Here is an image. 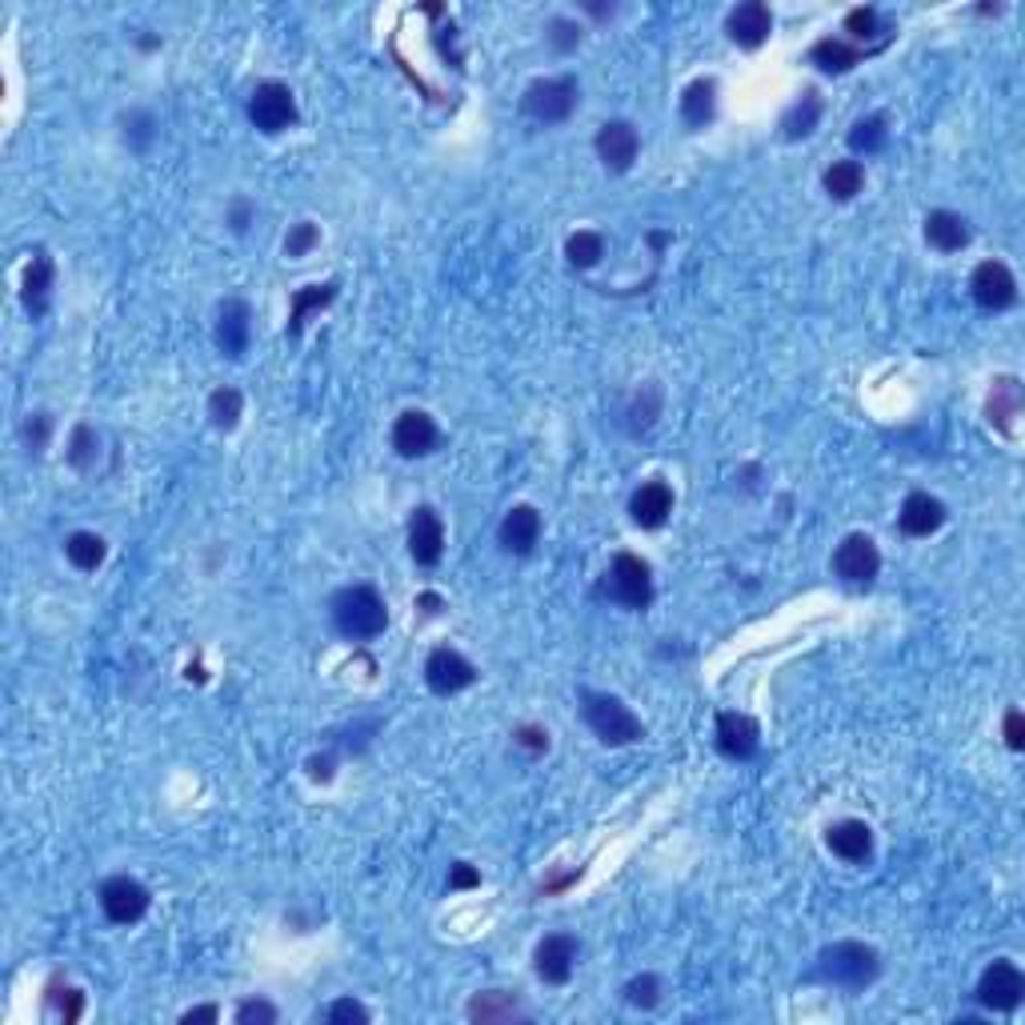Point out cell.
Wrapping results in <instances>:
<instances>
[{
    "label": "cell",
    "instance_id": "f907efd6",
    "mask_svg": "<svg viewBox=\"0 0 1025 1025\" xmlns=\"http://www.w3.org/2000/svg\"><path fill=\"white\" fill-rule=\"evenodd\" d=\"M512 741H517L521 749H529V753H545V749H549V734H545V729H537V725H525V729H517V734H512Z\"/></svg>",
    "mask_w": 1025,
    "mask_h": 1025
},
{
    "label": "cell",
    "instance_id": "9a60e30c",
    "mask_svg": "<svg viewBox=\"0 0 1025 1025\" xmlns=\"http://www.w3.org/2000/svg\"><path fill=\"white\" fill-rule=\"evenodd\" d=\"M441 553H445L441 512L433 509V505H417L413 517H408V557L417 561V565H425V569H433V565L441 561Z\"/></svg>",
    "mask_w": 1025,
    "mask_h": 1025
},
{
    "label": "cell",
    "instance_id": "ab89813d",
    "mask_svg": "<svg viewBox=\"0 0 1025 1025\" xmlns=\"http://www.w3.org/2000/svg\"><path fill=\"white\" fill-rule=\"evenodd\" d=\"M625 1002H630L633 1010H653V1005L661 1002V978H657V974L633 978L630 986H625Z\"/></svg>",
    "mask_w": 1025,
    "mask_h": 1025
},
{
    "label": "cell",
    "instance_id": "db71d44e",
    "mask_svg": "<svg viewBox=\"0 0 1025 1025\" xmlns=\"http://www.w3.org/2000/svg\"><path fill=\"white\" fill-rule=\"evenodd\" d=\"M417 606L425 609V613H437V609H441V597H437V594H421Z\"/></svg>",
    "mask_w": 1025,
    "mask_h": 1025
},
{
    "label": "cell",
    "instance_id": "ac0fdd59",
    "mask_svg": "<svg viewBox=\"0 0 1025 1025\" xmlns=\"http://www.w3.org/2000/svg\"><path fill=\"white\" fill-rule=\"evenodd\" d=\"M725 33L737 48H761L773 33V12L761 0H746L725 16Z\"/></svg>",
    "mask_w": 1025,
    "mask_h": 1025
},
{
    "label": "cell",
    "instance_id": "60d3db41",
    "mask_svg": "<svg viewBox=\"0 0 1025 1025\" xmlns=\"http://www.w3.org/2000/svg\"><path fill=\"white\" fill-rule=\"evenodd\" d=\"M48 433H53V417H48V413H28L24 425H21L24 449H28L33 457H41L45 453V445H48Z\"/></svg>",
    "mask_w": 1025,
    "mask_h": 1025
},
{
    "label": "cell",
    "instance_id": "e575fe53",
    "mask_svg": "<svg viewBox=\"0 0 1025 1025\" xmlns=\"http://www.w3.org/2000/svg\"><path fill=\"white\" fill-rule=\"evenodd\" d=\"M886 145H889V120L882 117V113L853 120V128H850V149H853V152H865V157H874V152H882Z\"/></svg>",
    "mask_w": 1025,
    "mask_h": 1025
},
{
    "label": "cell",
    "instance_id": "4dcf8cb0",
    "mask_svg": "<svg viewBox=\"0 0 1025 1025\" xmlns=\"http://www.w3.org/2000/svg\"><path fill=\"white\" fill-rule=\"evenodd\" d=\"M817 120H821V101H817L814 89H805V93L797 96L790 108H785V117H781V133H785V140H802V137H809V133H814Z\"/></svg>",
    "mask_w": 1025,
    "mask_h": 1025
},
{
    "label": "cell",
    "instance_id": "6da1fadb",
    "mask_svg": "<svg viewBox=\"0 0 1025 1025\" xmlns=\"http://www.w3.org/2000/svg\"><path fill=\"white\" fill-rule=\"evenodd\" d=\"M882 974V957H877L874 945L865 942H833L826 945L814 961V981L821 986H833V990L845 993H862L869 990Z\"/></svg>",
    "mask_w": 1025,
    "mask_h": 1025
},
{
    "label": "cell",
    "instance_id": "f6af8a7d",
    "mask_svg": "<svg viewBox=\"0 0 1025 1025\" xmlns=\"http://www.w3.org/2000/svg\"><path fill=\"white\" fill-rule=\"evenodd\" d=\"M329 1022L333 1025H365L369 1022V1010H365L361 1002H353V998H337V1002L329 1005Z\"/></svg>",
    "mask_w": 1025,
    "mask_h": 1025
},
{
    "label": "cell",
    "instance_id": "ba28073f",
    "mask_svg": "<svg viewBox=\"0 0 1025 1025\" xmlns=\"http://www.w3.org/2000/svg\"><path fill=\"white\" fill-rule=\"evenodd\" d=\"M96 897H101V913H105L113 925H137V921L145 918V913H149V906H152L149 889L140 886L137 877H128V874L108 877Z\"/></svg>",
    "mask_w": 1025,
    "mask_h": 1025
},
{
    "label": "cell",
    "instance_id": "f35d334b",
    "mask_svg": "<svg viewBox=\"0 0 1025 1025\" xmlns=\"http://www.w3.org/2000/svg\"><path fill=\"white\" fill-rule=\"evenodd\" d=\"M125 140H128V149H133V152H149V145L157 140V117H152V113H145V108L128 113Z\"/></svg>",
    "mask_w": 1025,
    "mask_h": 1025
},
{
    "label": "cell",
    "instance_id": "d590c367",
    "mask_svg": "<svg viewBox=\"0 0 1025 1025\" xmlns=\"http://www.w3.org/2000/svg\"><path fill=\"white\" fill-rule=\"evenodd\" d=\"M65 457H69V465L77 469V473H89V469H96V461H101V433L93 429V425H77L69 437V449H65Z\"/></svg>",
    "mask_w": 1025,
    "mask_h": 1025
},
{
    "label": "cell",
    "instance_id": "f546056e",
    "mask_svg": "<svg viewBox=\"0 0 1025 1025\" xmlns=\"http://www.w3.org/2000/svg\"><path fill=\"white\" fill-rule=\"evenodd\" d=\"M337 297V280H325V285H304V289L292 292V313H289V337H301L304 321H309V313L313 309H325L329 301Z\"/></svg>",
    "mask_w": 1025,
    "mask_h": 1025
},
{
    "label": "cell",
    "instance_id": "e0dca14e",
    "mask_svg": "<svg viewBox=\"0 0 1025 1025\" xmlns=\"http://www.w3.org/2000/svg\"><path fill=\"white\" fill-rule=\"evenodd\" d=\"M497 541L512 557H529L537 541H541V512L533 505H512L502 517V525H497Z\"/></svg>",
    "mask_w": 1025,
    "mask_h": 1025
},
{
    "label": "cell",
    "instance_id": "7dc6e473",
    "mask_svg": "<svg viewBox=\"0 0 1025 1025\" xmlns=\"http://www.w3.org/2000/svg\"><path fill=\"white\" fill-rule=\"evenodd\" d=\"M481 874L469 862H453L449 865V894H461V889H477Z\"/></svg>",
    "mask_w": 1025,
    "mask_h": 1025
},
{
    "label": "cell",
    "instance_id": "c3c4849f",
    "mask_svg": "<svg viewBox=\"0 0 1025 1025\" xmlns=\"http://www.w3.org/2000/svg\"><path fill=\"white\" fill-rule=\"evenodd\" d=\"M253 217H256V209H253V200H245V197H237L233 205H229V229H233L237 237L241 233H249V224H253Z\"/></svg>",
    "mask_w": 1025,
    "mask_h": 1025
},
{
    "label": "cell",
    "instance_id": "b9f144b4",
    "mask_svg": "<svg viewBox=\"0 0 1025 1025\" xmlns=\"http://www.w3.org/2000/svg\"><path fill=\"white\" fill-rule=\"evenodd\" d=\"M316 245H321V229H316L313 221H297L289 229V237H285V256H292V261H297V256L313 253Z\"/></svg>",
    "mask_w": 1025,
    "mask_h": 1025
},
{
    "label": "cell",
    "instance_id": "5bb4252c",
    "mask_svg": "<svg viewBox=\"0 0 1025 1025\" xmlns=\"http://www.w3.org/2000/svg\"><path fill=\"white\" fill-rule=\"evenodd\" d=\"M594 149H597V157H601V164H606L609 173H630L633 161H637V152H641V133L630 125V120H606V125L597 128Z\"/></svg>",
    "mask_w": 1025,
    "mask_h": 1025
},
{
    "label": "cell",
    "instance_id": "ffe728a7",
    "mask_svg": "<svg viewBox=\"0 0 1025 1025\" xmlns=\"http://www.w3.org/2000/svg\"><path fill=\"white\" fill-rule=\"evenodd\" d=\"M826 845L838 853L841 862L865 865L874 857V829L865 826V821H857V817H845V821L826 829Z\"/></svg>",
    "mask_w": 1025,
    "mask_h": 1025
},
{
    "label": "cell",
    "instance_id": "277c9868",
    "mask_svg": "<svg viewBox=\"0 0 1025 1025\" xmlns=\"http://www.w3.org/2000/svg\"><path fill=\"white\" fill-rule=\"evenodd\" d=\"M601 594H606L613 606L633 609V613L649 609V601H653V569H649V561H641L637 553H618V557L609 561L606 581H601Z\"/></svg>",
    "mask_w": 1025,
    "mask_h": 1025
},
{
    "label": "cell",
    "instance_id": "836d02e7",
    "mask_svg": "<svg viewBox=\"0 0 1025 1025\" xmlns=\"http://www.w3.org/2000/svg\"><path fill=\"white\" fill-rule=\"evenodd\" d=\"M241 413H245V396H241V389H233V384H221V389H212L209 396V421L212 429H237V421H241Z\"/></svg>",
    "mask_w": 1025,
    "mask_h": 1025
},
{
    "label": "cell",
    "instance_id": "7bdbcfd3",
    "mask_svg": "<svg viewBox=\"0 0 1025 1025\" xmlns=\"http://www.w3.org/2000/svg\"><path fill=\"white\" fill-rule=\"evenodd\" d=\"M545 36L557 53H577V48H581V24L569 21V16H553Z\"/></svg>",
    "mask_w": 1025,
    "mask_h": 1025
},
{
    "label": "cell",
    "instance_id": "8fae6325",
    "mask_svg": "<svg viewBox=\"0 0 1025 1025\" xmlns=\"http://www.w3.org/2000/svg\"><path fill=\"white\" fill-rule=\"evenodd\" d=\"M833 573L845 585H869L882 573V553L869 533H850L833 549Z\"/></svg>",
    "mask_w": 1025,
    "mask_h": 1025
},
{
    "label": "cell",
    "instance_id": "603a6c76",
    "mask_svg": "<svg viewBox=\"0 0 1025 1025\" xmlns=\"http://www.w3.org/2000/svg\"><path fill=\"white\" fill-rule=\"evenodd\" d=\"M974 241L969 233V221L954 209H933L925 217V245L937 249V253H961V249Z\"/></svg>",
    "mask_w": 1025,
    "mask_h": 1025
},
{
    "label": "cell",
    "instance_id": "7a4b0ae2",
    "mask_svg": "<svg viewBox=\"0 0 1025 1025\" xmlns=\"http://www.w3.org/2000/svg\"><path fill=\"white\" fill-rule=\"evenodd\" d=\"M329 613H333V625H337L341 637L349 641H373L389 625V606L384 597L377 594L373 585H345L333 594L329 601Z\"/></svg>",
    "mask_w": 1025,
    "mask_h": 1025
},
{
    "label": "cell",
    "instance_id": "4316f807",
    "mask_svg": "<svg viewBox=\"0 0 1025 1025\" xmlns=\"http://www.w3.org/2000/svg\"><path fill=\"white\" fill-rule=\"evenodd\" d=\"M517 1014H521V1005L505 990H485L465 1005V1017L473 1025H502V1022H512Z\"/></svg>",
    "mask_w": 1025,
    "mask_h": 1025
},
{
    "label": "cell",
    "instance_id": "30bf717a",
    "mask_svg": "<svg viewBox=\"0 0 1025 1025\" xmlns=\"http://www.w3.org/2000/svg\"><path fill=\"white\" fill-rule=\"evenodd\" d=\"M969 292L986 313H1005L1017 304V277L1005 261H981L969 277Z\"/></svg>",
    "mask_w": 1025,
    "mask_h": 1025
},
{
    "label": "cell",
    "instance_id": "52a82bcc",
    "mask_svg": "<svg viewBox=\"0 0 1025 1025\" xmlns=\"http://www.w3.org/2000/svg\"><path fill=\"white\" fill-rule=\"evenodd\" d=\"M974 998H978V1005L990 1010V1014H1014L1025 998V974L1014 961L998 957V961H990V966L981 969Z\"/></svg>",
    "mask_w": 1025,
    "mask_h": 1025
},
{
    "label": "cell",
    "instance_id": "8992f818",
    "mask_svg": "<svg viewBox=\"0 0 1025 1025\" xmlns=\"http://www.w3.org/2000/svg\"><path fill=\"white\" fill-rule=\"evenodd\" d=\"M249 120L253 128H261L265 137H280L285 128L297 125V96H292L289 84L280 81H261L249 93Z\"/></svg>",
    "mask_w": 1025,
    "mask_h": 1025
},
{
    "label": "cell",
    "instance_id": "1f68e13d",
    "mask_svg": "<svg viewBox=\"0 0 1025 1025\" xmlns=\"http://www.w3.org/2000/svg\"><path fill=\"white\" fill-rule=\"evenodd\" d=\"M845 41H850V45H857V48H869V45H862V41H877V45H886L889 33H886V24H882V12H877L874 4H862V9L845 12ZM869 53H874V48H869Z\"/></svg>",
    "mask_w": 1025,
    "mask_h": 1025
},
{
    "label": "cell",
    "instance_id": "f1b7e54d",
    "mask_svg": "<svg viewBox=\"0 0 1025 1025\" xmlns=\"http://www.w3.org/2000/svg\"><path fill=\"white\" fill-rule=\"evenodd\" d=\"M65 557H69L72 569L81 573H93L105 565L108 557V541L101 533H89V529H77V533L65 541Z\"/></svg>",
    "mask_w": 1025,
    "mask_h": 1025
},
{
    "label": "cell",
    "instance_id": "d6986e66",
    "mask_svg": "<svg viewBox=\"0 0 1025 1025\" xmlns=\"http://www.w3.org/2000/svg\"><path fill=\"white\" fill-rule=\"evenodd\" d=\"M758 746H761V729L753 717H746V713H722V717H717V749H722L729 761L758 758Z\"/></svg>",
    "mask_w": 1025,
    "mask_h": 1025
},
{
    "label": "cell",
    "instance_id": "7c38bea8",
    "mask_svg": "<svg viewBox=\"0 0 1025 1025\" xmlns=\"http://www.w3.org/2000/svg\"><path fill=\"white\" fill-rule=\"evenodd\" d=\"M577 957H581V945L573 933H545L533 949V969L537 978L545 986H565L577 969Z\"/></svg>",
    "mask_w": 1025,
    "mask_h": 1025
},
{
    "label": "cell",
    "instance_id": "681fc988",
    "mask_svg": "<svg viewBox=\"0 0 1025 1025\" xmlns=\"http://www.w3.org/2000/svg\"><path fill=\"white\" fill-rule=\"evenodd\" d=\"M1002 734H1005V746L1014 749V753H1022V749H1025V722H1022V710H1005Z\"/></svg>",
    "mask_w": 1025,
    "mask_h": 1025
},
{
    "label": "cell",
    "instance_id": "7402d4cb",
    "mask_svg": "<svg viewBox=\"0 0 1025 1025\" xmlns=\"http://www.w3.org/2000/svg\"><path fill=\"white\" fill-rule=\"evenodd\" d=\"M673 512V490L665 481H645L630 497V517L637 529H661Z\"/></svg>",
    "mask_w": 1025,
    "mask_h": 1025
},
{
    "label": "cell",
    "instance_id": "484cf974",
    "mask_svg": "<svg viewBox=\"0 0 1025 1025\" xmlns=\"http://www.w3.org/2000/svg\"><path fill=\"white\" fill-rule=\"evenodd\" d=\"M869 57V48L850 45L845 36H821L814 48H809V60H814L821 72H850L853 65H862Z\"/></svg>",
    "mask_w": 1025,
    "mask_h": 1025
},
{
    "label": "cell",
    "instance_id": "ee69618b",
    "mask_svg": "<svg viewBox=\"0 0 1025 1025\" xmlns=\"http://www.w3.org/2000/svg\"><path fill=\"white\" fill-rule=\"evenodd\" d=\"M237 1022L241 1025H273L277 1022V1005L265 1002V998H245L237 1005Z\"/></svg>",
    "mask_w": 1025,
    "mask_h": 1025
},
{
    "label": "cell",
    "instance_id": "d4e9b609",
    "mask_svg": "<svg viewBox=\"0 0 1025 1025\" xmlns=\"http://www.w3.org/2000/svg\"><path fill=\"white\" fill-rule=\"evenodd\" d=\"M53 277H57L53 256H48L45 249H36L33 261H28V268H24V289H21L24 309H28L33 316H45L48 297H53Z\"/></svg>",
    "mask_w": 1025,
    "mask_h": 1025
},
{
    "label": "cell",
    "instance_id": "44dd1931",
    "mask_svg": "<svg viewBox=\"0 0 1025 1025\" xmlns=\"http://www.w3.org/2000/svg\"><path fill=\"white\" fill-rule=\"evenodd\" d=\"M945 505L937 502V497H930V493H909L906 502H901V512H897V525H901V533L906 537H933L937 529L945 525Z\"/></svg>",
    "mask_w": 1025,
    "mask_h": 1025
},
{
    "label": "cell",
    "instance_id": "f5cc1de1",
    "mask_svg": "<svg viewBox=\"0 0 1025 1025\" xmlns=\"http://www.w3.org/2000/svg\"><path fill=\"white\" fill-rule=\"evenodd\" d=\"M309 773H313L316 781H329L333 778V758H313L309 761Z\"/></svg>",
    "mask_w": 1025,
    "mask_h": 1025
},
{
    "label": "cell",
    "instance_id": "d6a6232c",
    "mask_svg": "<svg viewBox=\"0 0 1025 1025\" xmlns=\"http://www.w3.org/2000/svg\"><path fill=\"white\" fill-rule=\"evenodd\" d=\"M821 185L833 200H853L865 188V169L862 161H833L821 176Z\"/></svg>",
    "mask_w": 1025,
    "mask_h": 1025
},
{
    "label": "cell",
    "instance_id": "4fadbf2b",
    "mask_svg": "<svg viewBox=\"0 0 1025 1025\" xmlns=\"http://www.w3.org/2000/svg\"><path fill=\"white\" fill-rule=\"evenodd\" d=\"M437 445H441V429H437V421H433L425 408H405V413L393 421L396 457H405V461H413V457H429Z\"/></svg>",
    "mask_w": 1025,
    "mask_h": 1025
},
{
    "label": "cell",
    "instance_id": "3957f363",
    "mask_svg": "<svg viewBox=\"0 0 1025 1025\" xmlns=\"http://www.w3.org/2000/svg\"><path fill=\"white\" fill-rule=\"evenodd\" d=\"M581 717H585V725L594 729V737L601 741V746L618 749V746H633V741L645 737L641 717L621 698H613V693H594V689H585L581 693Z\"/></svg>",
    "mask_w": 1025,
    "mask_h": 1025
},
{
    "label": "cell",
    "instance_id": "83f0119b",
    "mask_svg": "<svg viewBox=\"0 0 1025 1025\" xmlns=\"http://www.w3.org/2000/svg\"><path fill=\"white\" fill-rule=\"evenodd\" d=\"M713 113H717V84H713L710 77H698V81L681 93V120H686L689 128H705L713 120Z\"/></svg>",
    "mask_w": 1025,
    "mask_h": 1025
},
{
    "label": "cell",
    "instance_id": "5b68a950",
    "mask_svg": "<svg viewBox=\"0 0 1025 1025\" xmlns=\"http://www.w3.org/2000/svg\"><path fill=\"white\" fill-rule=\"evenodd\" d=\"M577 101H581L577 77H545V81H533L525 89L521 108L541 125H561V120L573 117Z\"/></svg>",
    "mask_w": 1025,
    "mask_h": 1025
},
{
    "label": "cell",
    "instance_id": "74e56055",
    "mask_svg": "<svg viewBox=\"0 0 1025 1025\" xmlns=\"http://www.w3.org/2000/svg\"><path fill=\"white\" fill-rule=\"evenodd\" d=\"M657 413H661V389L657 384H641V393L633 396V405L625 408V425H630V433H649L653 421H657Z\"/></svg>",
    "mask_w": 1025,
    "mask_h": 1025
},
{
    "label": "cell",
    "instance_id": "9f6ffc18",
    "mask_svg": "<svg viewBox=\"0 0 1025 1025\" xmlns=\"http://www.w3.org/2000/svg\"><path fill=\"white\" fill-rule=\"evenodd\" d=\"M585 9L594 12V16H613V9H606V4H585Z\"/></svg>",
    "mask_w": 1025,
    "mask_h": 1025
},
{
    "label": "cell",
    "instance_id": "bcb514c9",
    "mask_svg": "<svg viewBox=\"0 0 1025 1025\" xmlns=\"http://www.w3.org/2000/svg\"><path fill=\"white\" fill-rule=\"evenodd\" d=\"M48 1002L57 1005L60 1010V1017L65 1022H77V1017L84 1014V998H81V990H53V998Z\"/></svg>",
    "mask_w": 1025,
    "mask_h": 1025
},
{
    "label": "cell",
    "instance_id": "11a10c76",
    "mask_svg": "<svg viewBox=\"0 0 1025 1025\" xmlns=\"http://www.w3.org/2000/svg\"><path fill=\"white\" fill-rule=\"evenodd\" d=\"M649 245L657 249V253H661V249L669 245V233H661V229H657V233H649Z\"/></svg>",
    "mask_w": 1025,
    "mask_h": 1025
},
{
    "label": "cell",
    "instance_id": "9c48e42d",
    "mask_svg": "<svg viewBox=\"0 0 1025 1025\" xmlns=\"http://www.w3.org/2000/svg\"><path fill=\"white\" fill-rule=\"evenodd\" d=\"M477 665L469 661L465 653L449 649V645H441V649L429 653V661H425V686L437 693V698H453V693H461V689L477 686Z\"/></svg>",
    "mask_w": 1025,
    "mask_h": 1025
},
{
    "label": "cell",
    "instance_id": "2e32d148",
    "mask_svg": "<svg viewBox=\"0 0 1025 1025\" xmlns=\"http://www.w3.org/2000/svg\"><path fill=\"white\" fill-rule=\"evenodd\" d=\"M212 337H217L221 357H229V361L245 357L249 337H253V309H249V301H241V297L221 301V309H217V333H212Z\"/></svg>",
    "mask_w": 1025,
    "mask_h": 1025
},
{
    "label": "cell",
    "instance_id": "816d5d0a",
    "mask_svg": "<svg viewBox=\"0 0 1025 1025\" xmlns=\"http://www.w3.org/2000/svg\"><path fill=\"white\" fill-rule=\"evenodd\" d=\"M181 1022H185V1025L209 1022L212 1025V1022H221V1010H217V1005H193V1010H185V1014H181Z\"/></svg>",
    "mask_w": 1025,
    "mask_h": 1025
},
{
    "label": "cell",
    "instance_id": "cb8c5ba5",
    "mask_svg": "<svg viewBox=\"0 0 1025 1025\" xmlns=\"http://www.w3.org/2000/svg\"><path fill=\"white\" fill-rule=\"evenodd\" d=\"M1017 417H1022V381L1017 377H998L986 396V421H990L998 433H1014Z\"/></svg>",
    "mask_w": 1025,
    "mask_h": 1025
},
{
    "label": "cell",
    "instance_id": "8d00e7d4",
    "mask_svg": "<svg viewBox=\"0 0 1025 1025\" xmlns=\"http://www.w3.org/2000/svg\"><path fill=\"white\" fill-rule=\"evenodd\" d=\"M601 256H606V237L597 233V229H577V233L565 241V261H569L573 268H594Z\"/></svg>",
    "mask_w": 1025,
    "mask_h": 1025
}]
</instances>
